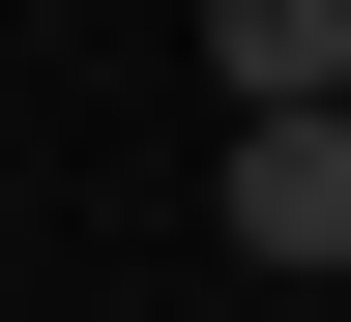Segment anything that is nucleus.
<instances>
[{
    "instance_id": "7ed1b4c3",
    "label": "nucleus",
    "mask_w": 351,
    "mask_h": 322,
    "mask_svg": "<svg viewBox=\"0 0 351 322\" xmlns=\"http://www.w3.org/2000/svg\"><path fill=\"white\" fill-rule=\"evenodd\" d=\"M322 117H351V88H322Z\"/></svg>"
},
{
    "instance_id": "f257e3e1",
    "label": "nucleus",
    "mask_w": 351,
    "mask_h": 322,
    "mask_svg": "<svg viewBox=\"0 0 351 322\" xmlns=\"http://www.w3.org/2000/svg\"><path fill=\"white\" fill-rule=\"evenodd\" d=\"M234 264H351V117H234Z\"/></svg>"
},
{
    "instance_id": "f03ea898",
    "label": "nucleus",
    "mask_w": 351,
    "mask_h": 322,
    "mask_svg": "<svg viewBox=\"0 0 351 322\" xmlns=\"http://www.w3.org/2000/svg\"><path fill=\"white\" fill-rule=\"evenodd\" d=\"M205 88H234V117H322L351 88V0H205Z\"/></svg>"
}]
</instances>
